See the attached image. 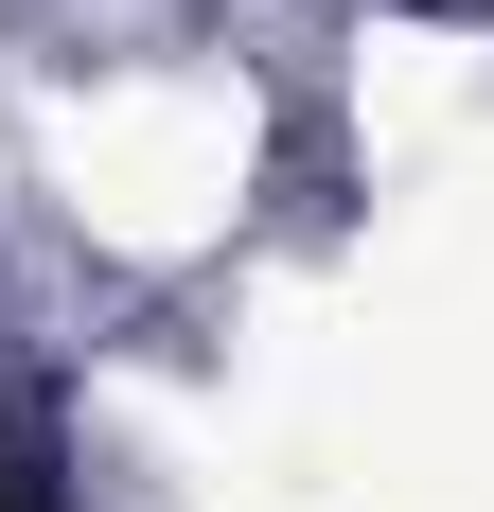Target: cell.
<instances>
[{"label": "cell", "instance_id": "obj_1", "mask_svg": "<svg viewBox=\"0 0 494 512\" xmlns=\"http://www.w3.org/2000/svg\"><path fill=\"white\" fill-rule=\"evenodd\" d=\"M0 512H36V495H18V477H0Z\"/></svg>", "mask_w": 494, "mask_h": 512}]
</instances>
